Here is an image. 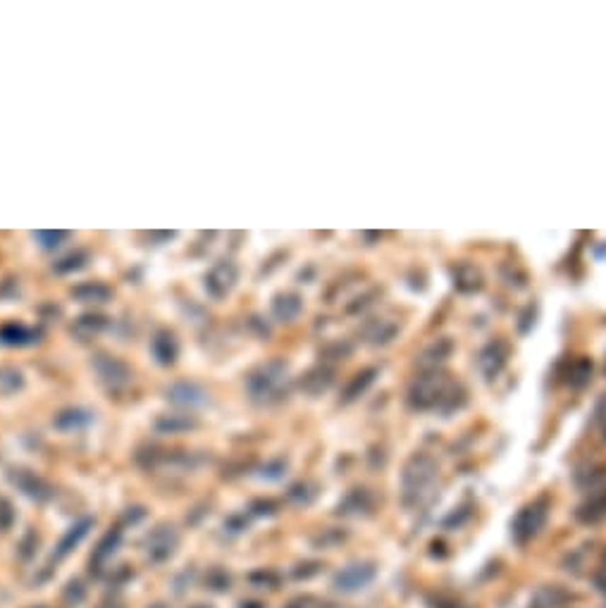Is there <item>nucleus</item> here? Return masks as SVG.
I'll list each match as a JSON object with an SVG mask.
<instances>
[{"label":"nucleus","mask_w":606,"mask_h":608,"mask_svg":"<svg viewBox=\"0 0 606 608\" xmlns=\"http://www.w3.org/2000/svg\"><path fill=\"white\" fill-rule=\"evenodd\" d=\"M12 522V511L5 501H0V527H8Z\"/></svg>","instance_id":"9"},{"label":"nucleus","mask_w":606,"mask_h":608,"mask_svg":"<svg viewBox=\"0 0 606 608\" xmlns=\"http://www.w3.org/2000/svg\"><path fill=\"white\" fill-rule=\"evenodd\" d=\"M434 475V466L430 458H413L410 466L406 468V475H403V492H406V501L410 496L420 494L430 482H432Z\"/></svg>","instance_id":"3"},{"label":"nucleus","mask_w":606,"mask_h":608,"mask_svg":"<svg viewBox=\"0 0 606 608\" xmlns=\"http://www.w3.org/2000/svg\"><path fill=\"white\" fill-rule=\"evenodd\" d=\"M117 541H120V532H113V534H108L106 539L101 541L99 544V548H96L94 551V558H91V563H96V565H103L106 563V561L110 558V556L115 553V548H117Z\"/></svg>","instance_id":"7"},{"label":"nucleus","mask_w":606,"mask_h":608,"mask_svg":"<svg viewBox=\"0 0 606 608\" xmlns=\"http://www.w3.org/2000/svg\"><path fill=\"white\" fill-rule=\"evenodd\" d=\"M89 527H91V522L89 520H84V522H79V525H74L69 529L67 534H64L62 537V541H60V546H57V551H55V561H60V558H64V556H67L72 548H74L77 544H79V541L86 537V532H89Z\"/></svg>","instance_id":"5"},{"label":"nucleus","mask_w":606,"mask_h":608,"mask_svg":"<svg viewBox=\"0 0 606 608\" xmlns=\"http://www.w3.org/2000/svg\"><path fill=\"white\" fill-rule=\"evenodd\" d=\"M36 608H43V606H36Z\"/></svg>","instance_id":"14"},{"label":"nucleus","mask_w":606,"mask_h":608,"mask_svg":"<svg viewBox=\"0 0 606 608\" xmlns=\"http://www.w3.org/2000/svg\"><path fill=\"white\" fill-rule=\"evenodd\" d=\"M64 599L67 601H82L84 599V587H82V582H72L69 585V590H67V594H64Z\"/></svg>","instance_id":"8"},{"label":"nucleus","mask_w":606,"mask_h":608,"mask_svg":"<svg viewBox=\"0 0 606 608\" xmlns=\"http://www.w3.org/2000/svg\"><path fill=\"white\" fill-rule=\"evenodd\" d=\"M373 580H375V565L373 563H354V565L344 568L342 573H337L335 590L351 594V592H358V590H366Z\"/></svg>","instance_id":"1"},{"label":"nucleus","mask_w":606,"mask_h":608,"mask_svg":"<svg viewBox=\"0 0 606 608\" xmlns=\"http://www.w3.org/2000/svg\"><path fill=\"white\" fill-rule=\"evenodd\" d=\"M196 608H203V606H196Z\"/></svg>","instance_id":"13"},{"label":"nucleus","mask_w":606,"mask_h":608,"mask_svg":"<svg viewBox=\"0 0 606 608\" xmlns=\"http://www.w3.org/2000/svg\"><path fill=\"white\" fill-rule=\"evenodd\" d=\"M544 520H546V503L544 501L532 503V506L520 511V515L516 518V525H513V534H516L518 541H527L542 529Z\"/></svg>","instance_id":"2"},{"label":"nucleus","mask_w":606,"mask_h":608,"mask_svg":"<svg viewBox=\"0 0 606 608\" xmlns=\"http://www.w3.org/2000/svg\"><path fill=\"white\" fill-rule=\"evenodd\" d=\"M578 518L583 522H597V520L606 518V492L592 496V499L578 511Z\"/></svg>","instance_id":"6"},{"label":"nucleus","mask_w":606,"mask_h":608,"mask_svg":"<svg viewBox=\"0 0 606 608\" xmlns=\"http://www.w3.org/2000/svg\"><path fill=\"white\" fill-rule=\"evenodd\" d=\"M101 608H125V606H120V604H113V601H110V604H103Z\"/></svg>","instance_id":"12"},{"label":"nucleus","mask_w":606,"mask_h":608,"mask_svg":"<svg viewBox=\"0 0 606 608\" xmlns=\"http://www.w3.org/2000/svg\"><path fill=\"white\" fill-rule=\"evenodd\" d=\"M241 608H263V606L256 604V601H249V604H241Z\"/></svg>","instance_id":"11"},{"label":"nucleus","mask_w":606,"mask_h":608,"mask_svg":"<svg viewBox=\"0 0 606 608\" xmlns=\"http://www.w3.org/2000/svg\"><path fill=\"white\" fill-rule=\"evenodd\" d=\"M174 546H177V534L172 532V527H160L158 532H153L148 537V558H153L155 563L165 561L172 556Z\"/></svg>","instance_id":"4"},{"label":"nucleus","mask_w":606,"mask_h":608,"mask_svg":"<svg viewBox=\"0 0 606 608\" xmlns=\"http://www.w3.org/2000/svg\"><path fill=\"white\" fill-rule=\"evenodd\" d=\"M434 608H461V606H459V604H454V601L437 599V601H434Z\"/></svg>","instance_id":"10"},{"label":"nucleus","mask_w":606,"mask_h":608,"mask_svg":"<svg viewBox=\"0 0 606 608\" xmlns=\"http://www.w3.org/2000/svg\"><path fill=\"white\" fill-rule=\"evenodd\" d=\"M604 432H606V427H604Z\"/></svg>","instance_id":"15"}]
</instances>
